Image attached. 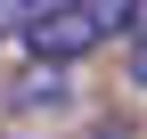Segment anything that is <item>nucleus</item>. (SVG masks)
Returning <instances> with one entry per match:
<instances>
[{
  "instance_id": "nucleus-1",
  "label": "nucleus",
  "mask_w": 147,
  "mask_h": 139,
  "mask_svg": "<svg viewBox=\"0 0 147 139\" xmlns=\"http://www.w3.org/2000/svg\"><path fill=\"white\" fill-rule=\"evenodd\" d=\"M131 16H139V0H57V8H41V16L25 25L33 65H74V57H90V49H106L115 33H131Z\"/></svg>"
},
{
  "instance_id": "nucleus-2",
  "label": "nucleus",
  "mask_w": 147,
  "mask_h": 139,
  "mask_svg": "<svg viewBox=\"0 0 147 139\" xmlns=\"http://www.w3.org/2000/svg\"><path fill=\"white\" fill-rule=\"evenodd\" d=\"M57 98H65V82H57V74H41V65L8 82V107H16V115H33V107H57Z\"/></svg>"
},
{
  "instance_id": "nucleus-3",
  "label": "nucleus",
  "mask_w": 147,
  "mask_h": 139,
  "mask_svg": "<svg viewBox=\"0 0 147 139\" xmlns=\"http://www.w3.org/2000/svg\"><path fill=\"white\" fill-rule=\"evenodd\" d=\"M41 8H49V0H0V41H8V33H25Z\"/></svg>"
},
{
  "instance_id": "nucleus-4",
  "label": "nucleus",
  "mask_w": 147,
  "mask_h": 139,
  "mask_svg": "<svg viewBox=\"0 0 147 139\" xmlns=\"http://www.w3.org/2000/svg\"><path fill=\"white\" fill-rule=\"evenodd\" d=\"M131 82L147 90V0H139V16H131Z\"/></svg>"
}]
</instances>
